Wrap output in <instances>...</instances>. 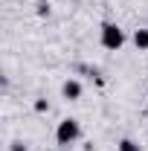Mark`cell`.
<instances>
[{
    "mask_svg": "<svg viewBox=\"0 0 148 151\" xmlns=\"http://www.w3.org/2000/svg\"><path fill=\"white\" fill-rule=\"evenodd\" d=\"M78 137H81V122L78 119H73V116H67V119H61L55 128V142L58 145H73V142H78Z\"/></svg>",
    "mask_w": 148,
    "mask_h": 151,
    "instance_id": "1",
    "label": "cell"
},
{
    "mask_svg": "<svg viewBox=\"0 0 148 151\" xmlns=\"http://www.w3.org/2000/svg\"><path fill=\"white\" fill-rule=\"evenodd\" d=\"M99 41H102L105 50L119 52V50L125 47V32H122V26H116V23H102V29H99Z\"/></svg>",
    "mask_w": 148,
    "mask_h": 151,
    "instance_id": "2",
    "label": "cell"
},
{
    "mask_svg": "<svg viewBox=\"0 0 148 151\" xmlns=\"http://www.w3.org/2000/svg\"><path fill=\"white\" fill-rule=\"evenodd\" d=\"M61 96H64L67 102H78V99H81V81H78V78H67V81L61 84Z\"/></svg>",
    "mask_w": 148,
    "mask_h": 151,
    "instance_id": "3",
    "label": "cell"
},
{
    "mask_svg": "<svg viewBox=\"0 0 148 151\" xmlns=\"http://www.w3.org/2000/svg\"><path fill=\"white\" fill-rule=\"evenodd\" d=\"M131 41H134V47H137L139 52H145V50H148V29H134Z\"/></svg>",
    "mask_w": 148,
    "mask_h": 151,
    "instance_id": "4",
    "label": "cell"
},
{
    "mask_svg": "<svg viewBox=\"0 0 148 151\" xmlns=\"http://www.w3.org/2000/svg\"><path fill=\"white\" fill-rule=\"evenodd\" d=\"M116 151H142V148H139V142H134V139L125 137V139H119V142H116Z\"/></svg>",
    "mask_w": 148,
    "mask_h": 151,
    "instance_id": "5",
    "label": "cell"
},
{
    "mask_svg": "<svg viewBox=\"0 0 148 151\" xmlns=\"http://www.w3.org/2000/svg\"><path fill=\"white\" fill-rule=\"evenodd\" d=\"M35 111H38V113L50 111V105H47V99H38V102H35Z\"/></svg>",
    "mask_w": 148,
    "mask_h": 151,
    "instance_id": "6",
    "label": "cell"
},
{
    "mask_svg": "<svg viewBox=\"0 0 148 151\" xmlns=\"http://www.w3.org/2000/svg\"><path fill=\"white\" fill-rule=\"evenodd\" d=\"M9 151H29V148H26V142H20V139H18V142L9 145Z\"/></svg>",
    "mask_w": 148,
    "mask_h": 151,
    "instance_id": "7",
    "label": "cell"
},
{
    "mask_svg": "<svg viewBox=\"0 0 148 151\" xmlns=\"http://www.w3.org/2000/svg\"><path fill=\"white\" fill-rule=\"evenodd\" d=\"M38 15H50V6H47V3H44V0H41V3H38Z\"/></svg>",
    "mask_w": 148,
    "mask_h": 151,
    "instance_id": "8",
    "label": "cell"
}]
</instances>
